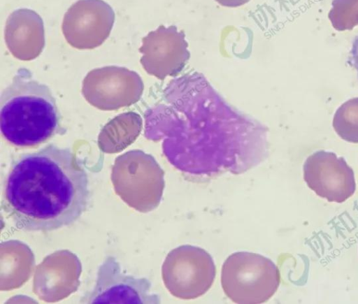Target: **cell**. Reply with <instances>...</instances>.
I'll use <instances>...</instances> for the list:
<instances>
[{"label": "cell", "mask_w": 358, "mask_h": 304, "mask_svg": "<svg viewBox=\"0 0 358 304\" xmlns=\"http://www.w3.org/2000/svg\"><path fill=\"white\" fill-rule=\"evenodd\" d=\"M333 127L342 139L358 143V98L345 101L338 108Z\"/></svg>", "instance_id": "10"}, {"label": "cell", "mask_w": 358, "mask_h": 304, "mask_svg": "<svg viewBox=\"0 0 358 304\" xmlns=\"http://www.w3.org/2000/svg\"><path fill=\"white\" fill-rule=\"evenodd\" d=\"M3 196L15 225L28 232L73 224L87 210L91 197L82 161L70 148L52 143L13 161Z\"/></svg>", "instance_id": "1"}, {"label": "cell", "mask_w": 358, "mask_h": 304, "mask_svg": "<svg viewBox=\"0 0 358 304\" xmlns=\"http://www.w3.org/2000/svg\"><path fill=\"white\" fill-rule=\"evenodd\" d=\"M349 64L357 71L358 75V35L353 40L350 50Z\"/></svg>", "instance_id": "12"}, {"label": "cell", "mask_w": 358, "mask_h": 304, "mask_svg": "<svg viewBox=\"0 0 358 304\" xmlns=\"http://www.w3.org/2000/svg\"><path fill=\"white\" fill-rule=\"evenodd\" d=\"M183 31L171 25H160L143 38L140 51L145 70L159 79L176 76L185 68L190 57Z\"/></svg>", "instance_id": "8"}, {"label": "cell", "mask_w": 358, "mask_h": 304, "mask_svg": "<svg viewBox=\"0 0 358 304\" xmlns=\"http://www.w3.org/2000/svg\"><path fill=\"white\" fill-rule=\"evenodd\" d=\"M5 38L8 48L20 59L36 57L44 45V27L41 17L34 10L19 8L9 15Z\"/></svg>", "instance_id": "9"}, {"label": "cell", "mask_w": 358, "mask_h": 304, "mask_svg": "<svg viewBox=\"0 0 358 304\" xmlns=\"http://www.w3.org/2000/svg\"><path fill=\"white\" fill-rule=\"evenodd\" d=\"M62 117L51 89L20 68L0 96V130L18 147H33L63 134Z\"/></svg>", "instance_id": "2"}, {"label": "cell", "mask_w": 358, "mask_h": 304, "mask_svg": "<svg viewBox=\"0 0 358 304\" xmlns=\"http://www.w3.org/2000/svg\"><path fill=\"white\" fill-rule=\"evenodd\" d=\"M216 274L212 256L203 249L185 245L172 249L162 268L165 287L173 296L195 299L211 287Z\"/></svg>", "instance_id": "4"}, {"label": "cell", "mask_w": 358, "mask_h": 304, "mask_svg": "<svg viewBox=\"0 0 358 304\" xmlns=\"http://www.w3.org/2000/svg\"><path fill=\"white\" fill-rule=\"evenodd\" d=\"M329 18L338 31L350 30L358 25V0H333Z\"/></svg>", "instance_id": "11"}, {"label": "cell", "mask_w": 358, "mask_h": 304, "mask_svg": "<svg viewBox=\"0 0 358 304\" xmlns=\"http://www.w3.org/2000/svg\"><path fill=\"white\" fill-rule=\"evenodd\" d=\"M303 170L308 187L329 202L343 203L355 191L352 169L343 157L332 152L320 150L311 154Z\"/></svg>", "instance_id": "7"}, {"label": "cell", "mask_w": 358, "mask_h": 304, "mask_svg": "<svg viewBox=\"0 0 358 304\" xmlns=\"http://www.w3.org/2000/svg\"><path fill=\"white\" fill-rule=\"evenodd\" d=\"M150 282L122 272L115 257L106 256L99 265L93 289L80 299L83 303H156V295L150 292Z\"/></svg>", "instance_id": "5"}, {"label": "cell", "mask_w": 358, "mask_h": 304, "mask_svg": "<svg viewBox=\"0 0 358 304\" xmlns=\"http://www.w3.org/2000/svg\"><path fill=\"white\" fill-rule=\"evenodd\" d=\"M225 7L236 8L247 3L250 0H215Z\"/></svg>", "instance_id": "13"}, {"label": "cell", "mask_w": 358, "mask_h": 304, "mask_svg": "<svg viewBox=\"0 0 358 304\" xmlns=\"http://www.w3.org/2000/svg\"><path fill=\"white\" fill-rule=\"evenodd\" d=\"M280 282L278 267L261 254L238 252L224 261L221 284L226 296L239 304L263 303L277 291Z\"/></svg>", "instance_id": "3"}, {"label": "cell", "mask_w": 358, "mask_h": 304, "mask_svg": "<svg viewBox=\"0 0 358 304\" xmlns=\"http://www.w3.org/2000/svg\"><path fill=\"white\" fill-rule=\"evenodd\" d=\"M115 12L103 0H78L64 14L62 31L72 46L91 49L100 45L109 36Z\"/></svg>", "instance_id": "6"}]
</instances>
